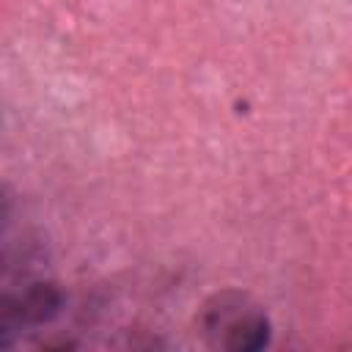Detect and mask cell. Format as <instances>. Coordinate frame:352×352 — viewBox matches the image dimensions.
<instances>
[{
  "label": "cell",
  "mask_w": 352,
  "mask_h": 352,
  "mask_svg": "<svg viewBox=\"0 0 352 352\" xmlns=\"http://www.w3.org/2000/svg\"><path fill=\"white\" fill-rule=\"evenodd\" d=\"M201 327L214 346L250 352L267 344L270 322L264 311L239 292H220L206 300L201 311Z\"/></svg>",
  "instance_id": "cell-1"
}]
</instances>
